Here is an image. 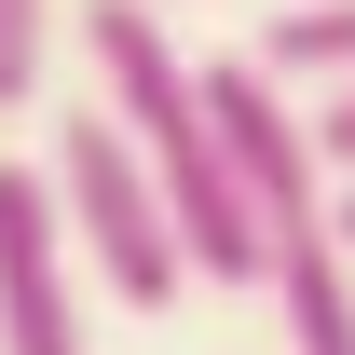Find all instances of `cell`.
<instances>
[{"instance_id":"8","label":"cell","mask_w":355,"mask_h":355,"mask_svg":"<svg viewBox=\"0 0 355 355\" xmlns=\"http://www.w3.org/2000/svg\"><path fill=\"white\" fill-rule=\"evenodd\" d=\"M314 150H328V164L355 178V83H328V110H314Z\"/></svg>"},{"instance_id":"2","label":"cell","mask_w":355,"mask_h":355,"mask_svg":"<svg viewBox=\"0 0 355 355\" xmlns=\"http://www.w3.org/2000/svg\"><path fill=\"white\" fill-rule=\"evenodd\" d=\"M55 205H69V232H83V260L110 273V301H137V314L178 301L191 232H178L164 178H150V150H137L123 123H69L55 137Z\"/></svg>"},{"instance_id":"7","label":"cell","mask_w":355,"mask_h":355,"mask_svg":"<svg viewBox=\"0 0 355 355\" xmlns=\"http://www.w3.org/2000/svg\"><path fill=\"white\" fill-rule=\"evenodd\" d=\"M55 69V0H0V110H28Z\"/></svg>"},{"instance_id":"1","label":"cell","mask_w":355,"mask_h":355,"mask_svg":"<svg viewBox=\"0 0 355 355\" xmlns=\"http://www.w3.org/2000/svg\"><path fill=\"white\" fill-rule=\"evenodd\" d=\"M83 55H96V83H110V123H123L137 150H150V178H164L178 232H191V273L260 287V273H273V232H260V205H246V178H232V150H219L205 69H178V42H164V0H96V14H83Z\"/></svg>"},{"instance_id":"9","label":"cell","mask_w":355,"mask_h":355,"mask_svg":"<svg viewBox=\"0 0 355 355\" xmlns=\"http://www.w3.org/2000/svg\"><path fill=\"white\" fill-rule=\"evenodd\" d=\"M328 219H342V246H355V178H342V205H328Z\"/></svg>"},{"instance_id":"5","label":"cell","mask_w":355,"mask_h":355,"mask_svg":"<svg viewBox=\"0 0 355 355\" xmlns=\"http://www.w3.org/2000/svg\"><path fill=\"white\" fill-rule=\"evenodd\" d=\"M260 287L287 301V355H355V246H342V219L273 232V273H260Z\"/></svg>"},{"instance_id":"4","label":"cell","mask_w":355,"mask_h":355,"mask_svg":"<svg viewBox=\"0 0 355 355\" xmlns=\"http://www.w3.org/2000/svg\"><path fill=\"white\" fill-rule=\"evenodd\" d=\"M69 205H55V164H0V355H83V314H69Z\"/></svg>"},{"instance_id":"6","label":"cell","mask_w":355,"mask_h":355,"mask_svg":"<svg viewBox=\"0 0 355 355\" xmlns=\"http://www.w3.org/2000/svg\"><path fill=\"white\" fill-rule=\"evenodd\" d=\"M260 69H287V83H355V0H314V14H287L260 42Z\"/></svg>"},{"instance_id":"3","label":"cell","mask_w":355,"mask_h":355,"mask_svg":"<svg viewBox=\"0 0 355 355\" xmlns=\"http://www.w3.org/2000/svg\"><path fill=\"white\" fill-rule=\"evenodd\" d=\"M205 110H219V150H232V178H246L260 232L328 219V150H314V123L287 110V69L232 55V69H205Z\"/></svg>"}]
</instances>
